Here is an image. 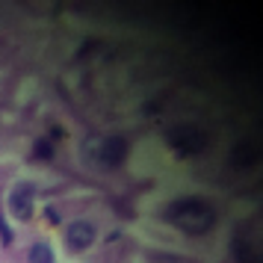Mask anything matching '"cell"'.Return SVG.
Listing matches in <instances>:
<instances>
[{
	"label": "cell",
	"instance_id": "1",
	"mask_svg": "<svg viewBox=\"0 0 263 263\" xmlns=\"http://www.w3.org/2000/svg\"><path fill=\"white\" fill-rule=\"evenodd\" d=\"M163 216L186 234H204L216 222V210L201 198H178L163 210Z\"/></svg>",
	"mask_w": 263,
	"mask_h": 263
},
{
	"label": "cell",
	"instance_id": "2",
	"mask_svg": "<svg viewBox=\"0 0 263 263\" xmlns=\"http://www.w3.org/2000/svg\"><path fill=\"white\" fill-rule=\"evenodd\" d=\"M33 183H18L9 195V210H12L15 219H21V222H30V216H33Z\"/></svg>",
	"mask_w": 263,
	"mask_h": 263
},
{
	"label": "cell",
	"instance_id": "3",
	"mask_svg": "<svg viewBox=\"0 0 263 263\" xmlns=\"http://www.w3.org/2000/svg\"><path fill=\"white\" fill-rule=\"evenodd\" d=\"M92 242H95V225L92 222L80 219V222H71L68 225V231H65V246L71 251H86Z\"/></svg>",
	"mask_w": 263,
	"mask_h": 263
},
{
	"label": "cell",
	"instance_id": "4",
	"mask_svg": "<svg viewBox=\"0 0 263 263\" xmlns=\"http://www.w3.org/2000/svg\"><path fill=\"white\" fill-rule=\"evenodd\" d=\"M104 151H101V160L107 163V166H119L121 160H124V139H119V136H112V139H107V142L101 145Z\"/></svg>",
	"mask_w": 263,
	"mask_h": 263
},
{
	"label": "cell",
	"instance_id": "5",
	"mask_svg": "<svg viewBox=\"0 0 263 263\" xmlns=\"http://www.w3.org/2000/svg\"><path fill=\"white\" fill-rule=\"evenodd\" d=\"M27 260L30 263H57V257H53V249H50L48 242H36L30 249V254H27Z\"/></svg>",
	"mask_w": 263,
	"mask_h": 263
}]
</instances>
